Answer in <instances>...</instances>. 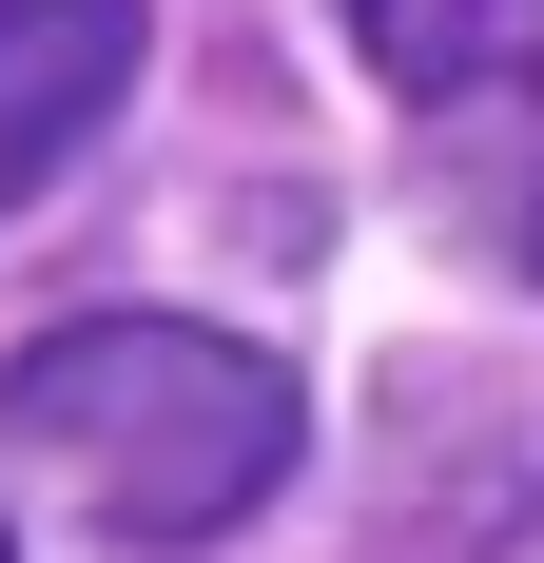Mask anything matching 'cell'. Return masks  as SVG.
Listing matches in <instances>:
<instances>
[{
    "mask_svg": "<svg viewBox=\"0 0 544 563\" xmlns=\"http://www.w3.org/2000/svg\"><path fill=\"white\" fill-rule=\"evenodd\" d=\"M0 448H58L137 544H215L292 486L312 389H292V350L215 331V311H58L0 350Z\"/></svg>",
    "mask_w": 544,
    "mask_h": 563,
    "instance_id": "1",
    "label": "cell"
},
{
    "mask_svg": "<svg viewBox=\"0 0 544 563\" xmlns=\"http://www.w3.org/2000/svg\"><path fill=\"white\" fill-rule=\"evenodd\" d=\"M428 195H447V233H467V253L544 273V58L428 117Z\"/></svg>",
    "mask_w": 544,
    "mask_h": 563,
    "instance_id": "3",
    "label": "cell"
},
{
    "mask_svg": "<svg viewBox=\"0 0 544 563\" xmlns=\"http://www.w3.org/2000/svg\"><path fill=\"white\" fill-rule=\"evenodd\" d=\"M0 563H20V544H0Z\"/></svg>",
    "mask_w": 544,
    "mask_h": 563,
    "instance_id": "5",
    "label": "cell"
},
{
    "mask_svg": "<svg viewBox=\"0 0 544 563\" xmlns=\"http://www.w3.org/2000/svg\"><path fill=\"white\" fill-rule=\"evenodd\" d=\"M350 40H370V78H409V98H487V78H525V40H544V0H330Z\"/></svg>",
    "mask_w": 544,
    "mask_h": 563,
    "instance_id": "4",
    "label": "cell"
},
{
    "mask_svg": "<svg viewBox=\"0 0 544 563\" xmlns=\"http://www.w3.org/2000/svg\"><path fill=\"white\" fill-rule=\"evenodd\" d=\"M156 0H0V214L58 195V156H98V117L137 98Z\"/></svg>",
    "mask_w": 544,
    "mask_h": 563,
    "instance_id": "2",
    "label": "cell"
}]
</instances>
